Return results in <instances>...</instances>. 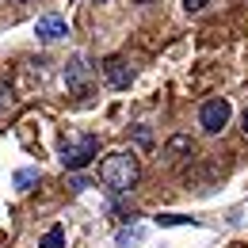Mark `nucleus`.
Masks as SVG:
<instances>
[{"label":"nucleus","instance_id":"obj_1","mask_svg":"<svg viewBox=\"0 0 248 248\" xmlns=\"http://www.w3.org/2000/svg\"><path fill=\"white\" fill-rule=\"evenodd\" d=\"M138 176H141V164H138V156L134 153H107L99 160V180L103 187H111V191H130V187L138 184Z\"/></svg>","mask_w":248,"mask_h":248},{"label":"nucleus","instance_id":"obj_2","mask_svg":"<svg viewBox=\"0 0 248 248\" xmlns=\"http://www.w3.org/2000/svg\"><path fill=\"white\" fill-rule=\"evenodd\" d=\"M95 153H99V141H95L92 134H80V130H69V134L62 138V149H58V156H62V164L69 168V172L88 168Z\"/></svg>","mask_w":248,"mask_h":248},{"label":"nucleus","instance_id":"obj_3","mask_svg":"<svg viewBox=\"0 0 248 248\" xmlns=\"http://www.w3.org/2000/svg\"><path fill=\"white\" fill-rule=\"evenodd\" d=\"M199 123H202L206 134H221L225 123H229V103L225 99H206L202 111H199Z\"/></svg>","mask_w":248,"mask_h":248},{"label":"nucleus","instance_id":"obj_4","mask_svg":"<svg viewBox=\"0 0 248 248\" xmlns=\"http://www.w3.org/2000/svg\"><path fill=\"white\" fill-rule=\"evenodd\" d=\"M34 34H38L42 42H58V38H65V34H69V27H65L62 16H42V19L34 23Z\"/></svg>","mask_w":248,"mask_h":248},{"label":"nucleus","instance_id":"obj_5","mask_svg":"<svg viewBox=\"0 0 248 248\" xmlns=\"http://www.w3.org/2000/svg\"><path fill=\"white\" fill-rule=\"evenodd\" d=\"M65 84H69L77 95H88V65H84V58H73V62H69V69H65Z\"/></svg>","mask_w":248,"mask_h":248},{"label":"nucleus","instance_id":"obj_6","mask_svg":"<svg viewBox=\"0 0 248 248\" xmlns=\"http://www.w3.org/2000/svg\"><path fill=\"white\" fill-rule=\"evenodd\" d=\"M103 73H107L111 88H130V80H134V73H130V65H126L123 58H107V62H103Z\"/></svg>","mask_w":248,"mask_h":248},{"label":"nucleus","instance_id":"obj_7","mask_svg":"<svg viewBox=\"0 0 248 248\" xmlns=\"http://www.w3.org/2000/svg\"><path fill=\"white\" fill-rule=\"evenodd\" d=\"M31 184H38V168H19L16 172V187L19 191H31Z\"/></svg>","mask_w":248,"mask_h":248},{"label":"nucleus","instance_id":"obj_8","mask_svg":"<svg viewBox=\"0 0 248 248\" xmlns=\"http://www.w3.org/2000/svg\"><path fill=\"white\" fill-rule=\"evenodd\" d=\"M65 245V233H62V225H54L46 237H42V248H62Z\"/></svg>","mask_w":248,"mask_h":248},{"label":"nucleus","instance_id":"obj_9","mask_svg":"<svg viewBox=\"0 0 248 248\" xmlns=\"http://www.w3.org/2000/svg\"><path fill=\"white\" fill-rule=\"evenodd\" d=\"M156 221L160 225H195V217H184V214H160Z\"/></svg>","mask_w":248,"mask_h":248},{"label":"nucleus","instance_id":"obj_10","mask_svg":"<svg viewBox=\"0 0 248 248\" xmlns=\"http://www.w3.org/2000/svg\"><path fill=\"white\" fill-rule=\"evenodd\" d=\"M184 149H191L187 138H172V141H168V153H184Z\"/></svg>","mask_w":248,"mask_h":248},{"label":"nucleus","instance_id":"obj_11","mask_svg":"<svg viewBox=\"0 0 248 248\" xmlns=\"http://www.w3.org/2000/svg\"><path fill=\"white\" fill-rule=\"evenodd\" d=\"M8 107H12V92L0 84V115H8Z\"/></svg>","mask_w":248,"mask_h":248},{"label":"nucleus","instance_id":"obj_12","mask_svg":"<svg viewBox=\"0 0 248 248\" xmlns=\"http://www.w3.org/2000/svg\"><path fill=\"white\" fill-rule=\"evenodd\" d=\"M206 4H210V0H184V8H187V12H202Z\"/></svg>","mask_w":248,"mask_h":248},{"label":"nucleus","instance_id":"obj_13","mask_svg":"<svg viewBox=\"0 0 248 248\" xmlns=\"http://www.w3.org/2000/svg\"><path fill=\"white\" fill-rule=\"evenodd\" d=\"M138 141H141V145H153V134H149L145 126H138Z\"/></svg>","mask_w":248,"mask_h":248},{"label":"nucleus","instance_id":"obj_14","mask_svg":"<svg viewBox=\"0 0 248 248\" xmlns=\"http://www.w3.org/2000/svg\"><path fill=\"white\" fill-rule=\"evenodd\" d=\"M134 4H153V0H134Z\"/></svg>","mask_w":248,"mask_h":248},{"label":"nucleus","instance_id":"obj_15","mask_svg":"<svg viewBox=\"0 0 248 248\" xmlns=\"http://www.w3.org/2000/svg\"><path fill=\"white\" fill-rule=\"evenodd\" d=\"M245 130H248V111H245Z\"/></svg>","mask_w":248,"mask_h":248}]
</instances>
